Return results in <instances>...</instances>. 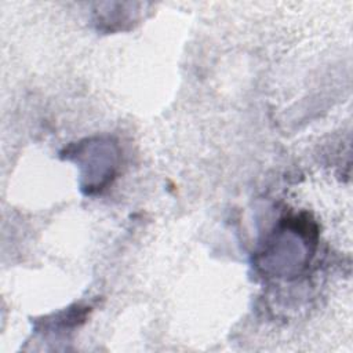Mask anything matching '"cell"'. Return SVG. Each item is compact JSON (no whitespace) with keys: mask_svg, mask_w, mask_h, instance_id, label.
Masks as SVG:
<instances>
[{"mask_svg":"<svg viewBox=\"0 0 353 353\" xmlns=\"http://www.w3.org/2000/svg\"><path fill=\"white\" fill-rule=\"evenodd\" d=\"M314 234L313 223L298 216L284 219L263 247L261 266L274 276H290L299 272L310 261L316 241Z\"/></svg>","mask_w":353,"mask_h":353,"instance_id":"6da1fadb","label":"cell"},{"mask_svg":"<svg viewBox=\"0 0 353 353\" xmlns=\"http://www.w3.org/2000/svg\"><path fill=\"white\" fill-rule=\"evenodd\" d=\"M70 154L81 167V176L85 181L83 186L87 193L99 192L112 182L117 168L119 150L110 139H85Z\"/></svg>","mask_w":353,"mask_h":353,"instance_id":"7a4b0ae2","label":"cell"}]
</instances>
